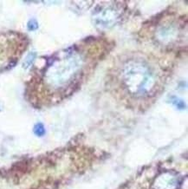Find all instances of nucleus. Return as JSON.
Wrapping results in <instances>:
<instances>
[{
  "mask_svg": "<svg viewBox=\"0 0 188 189\" xmlns=\"http://www.w3.org/2000/svg\"><path fill=\"white\" fill-rule=\"evenodd\" d=\"M35 133L38 135H42L44 133V128L42 124H37L35 127Z\"/></svg>",
  "mask_w": 188,
  "mask_h": 189,
  "instance_id": "obj_1",
  "label": "nucleus"
},
{
  "mask_svg": "<svg viewBox=\"0 0 188 189\" xmlns=\"http://www.w3.org/2000/svg\"><path fill=\"white\" fill-rule=\"evenodd\" d=\"M28 28H29L30 30H36V29L37 28V22H36L35 20L30 21L29 24H28Z\"/></svg>",
  "mask_w": 188,
  "mask_h": 189,
  "instance_id": "obj_2",
  "label": "nucleus"
}]
</instances>
